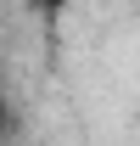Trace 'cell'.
<instances>
[{"mask_svg": "<svg viewBox=\"0 0 140 146\" xmlns=\"http://www.w3.org/2000/svg\"><path fill=\"white\" fill-rule=\"evenodd\" d=\"M62 6H67V0H28V11H39V17H56Z\"/></svg>", "mask_w": 140, "mask_h": 146, "instance_id": "7a4b0ae2", "label": "cell"}, {"mask_svg": "<svg viewBox=\"0 0 140 146\" xmlns=\"http://www.w3.org/2000/svg\"><path fill=\"white\" fill-rule=\"evenodd\" d=\"M17 129V112H11V96H6V84H0V141Z\"/></svg>", "mask_w": 140, "mask_h": 146, "instance_id": "6da1fadb", "label": "cell"}]
</instances>
